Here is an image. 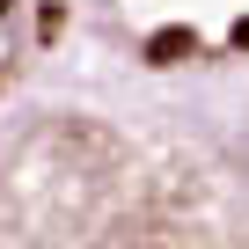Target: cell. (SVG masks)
Returning <instances> with one entry per match:
<instances>
[{
  "instance_id": "obj_1",
  "label": "cell",
  "mask_w": 249,
  "mask_h": 249,
  "mask_svg": "<svg viewBox=\"0 0 249 249\" xmlns=\"http://www.w3.org/2000/svg\"><path fill=\"white\" fill-rule=\"evenodd\" d=\"M0 249H249V147L205 103L59 73L0 117Z\"/></svg>"
},
{
  "instance_id": "obj_2",
  "label": "cell",
  "mask_w": 249,
  "mask_h": 249,
  "mask_svg": "<svg viewBox=\"0 0 249 249\" xmlns=\"http://www.w3.org/2000/svg\"><path fill=\"white\" fill-rule=\"evenodd\" d=\"M59 73L183 95L249 66V0H52Z\"/></svg>"
},
{
  "instance_id": "obj_3",
  "label": "cell",
  "mask_w": 249,
  "mask_h": 249,
  "mask_svg": "<svg viewBox=\"0 0 249 249\" xmlns=\"http://www.w3.org/2000/svg\"><path fill=\"white\" fill-rule=\"evenodd\" d=\"M59 81V30H52V0H0V117L22 95Z\"/></svg>"
}]
</instances>
